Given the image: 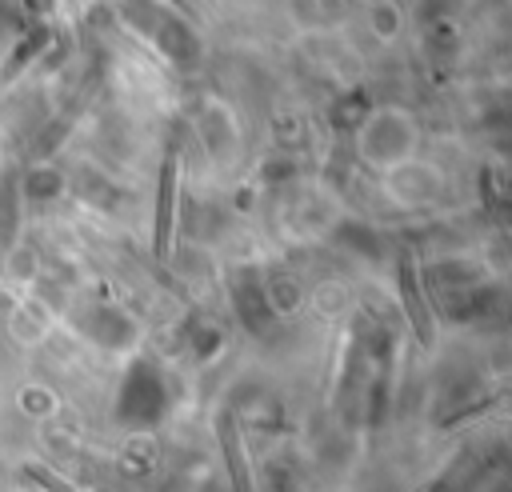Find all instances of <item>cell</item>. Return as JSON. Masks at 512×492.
Listing matches in <instances>:
<instances>
[{"instance_id": "1", "label": "cell", "mask_w": 512, "mask_h": 492, "mask_svg": "<svg viewBox=\"0 0 512 492\" xmlns=\"http://www.w3.org/2000/svg\"><path fill=\"white\" fill-rule=\"evenodd\" d=\"M168 240H172V160L164 168V184H160V208H156V252L168 256Z\"/></svg>"}]
</instances>
